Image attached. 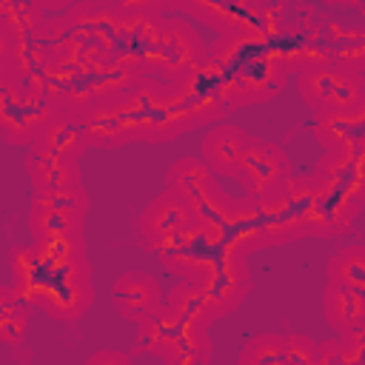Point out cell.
<instances>
[{
  "instance_id": "obj_18",
  "label": "cell",
  "mask_w": 365,
  "mask_h": 365,
  "mask_svg": "<svg viewBox=\"0 0 365 365\" xmlns=\"http://www.w3.org/2000/svg\"><path fill=\"white\" fill-rule=\"evenodd\" d=\"M322 311L328 325L339 334L348 336L351 331H356L359 325H365V297H359L354 288L328 279L325 291H322Z\"/></svg>"
},
{
  "instance_id": "obj_9",
  "label": "cell",
  "mask_w": 365,
  "mask_h": 365,
  "mask_svg": "<svg viewBox=\"0 0 365 365\" xmlns=\"http://www.w3.org/2000/svg\"><path fill=\"white\" fill-rule=\"evenodd\" d=\"M111 305H114V311L123 319L140 325L143 319L154 317L165 305V299H163L160 282L151 274H145V271H125L111 285Z\"/></svg>"
},
{
  "instance_id": "obj_7",
  "label": "cell",
  "mask_w": 365,
  "mask_h": 365,
  "mask_svg": "<svg viewBox=\"0 0 365 365\" xmlns=\"http://www.w3.org/2000/svg\"><path fill=\"white\" fill-rule=\"evenodd\" d=\"M285 180H291V160L288 154L265 140H254L240 163V174L237 182H242L248 197H265L274 188H279Z\"/></svg>"
},
{
  "instance_id": "obj_1",
  "label": "cell",
  "mask_w": 365,
  "mask_h": 365,
  "mask_svg": "<svg viewBox=\"0 0 365 365\" xmlns=\"http://www.w3.org/2000/svg\"><path fill=\"white\" fill-rule=\"evenodd\" d=\"M94 302V285H91V265L86 254H74L68 259L51 262L37 308H43L48 317L60 322L80 319Z\"/></svg>"
},
{
  "instance_id": "obj_23",
  "label": "cell",
  "mask_w": 365,
  "mask_h": 365,
  "mask_svg": "<svg viewBox=\"0 0 365 365\" xmlns=\"http://www.w3.org/2000/svg\"><path fill=\"white\" fill-rule=\"evenodd\" d=\"M328 279H336L365 297V245H345L328 259Z\"/></svg>"
},
{
  "instance_id": "obj_19",
  "label": "cell",
  "mask_w": 365,
  "mask_h": 365,
  "mask_svg": "<svg viewBox=\"0 0 365 365\" xmlns=\"http://www.w3.org/2000/svg\"><path fill=\"white\" fill-rule=\"evenodd\" d=\"M345 74H348V66H328V63H311L299 71V77H297L299 97L305 100V106L311 111H317V117L328 108V103L336 94Z\"/></svg>"
},
{
  "instance_id": "obj_10",
  "label": "cell",
  "mask_w": 365,
  "mask_h": 365,
  "mask_svg": "<svg viewBox=\"0 0 365 365\" xmlns=\"http://www.w3.org/2000/svg\"><path fill=\"white\" fill-rule=\"evenodd\" d=\"M314 177L345 194L348 200L365 205V148H331L325 151V157L317 163Z\"/></svg>"
},
{
  "instance_id": "obj_6",
  "label": "cell",
  "mask_w": 365,
  "mask_h": 365,
  "mask_svg": "<svg viewBox=\"0 0 365 365\" xmlns=\"http://www.w3.org/2000/svg\"><path fill=\"white\" fill-rule=\"evenodd\" d=\"M200 285L208 291L211 302L217 305L220 317L234 311L245 294L251 291V274H248V254H242L240 248H234L231 242L220 251L217 262L211 265V271L200 279Z\"/></svg>"
},
{
  "instance_id": "obj_24",
  "label": "cell",
  "mask_w": 365,
  "mask_h": 365,
  "mask_svg": "<svg viewBox=\"0 0 365 365\" xmlns=\"http://www.w3.org/2000/svg\"><path fill=\"white\" fill-rule=\"evenodd\" d=\"M240 365H285V334H257L240 351Z\"/></svg>"
},
{
  "instance_id": "obj_5",
  "label": "cell",
  "mask_w": 365,
  "mask_h": 365,
  "mask_svg": "<svg viewBox=\"0 0 365 365\" xmlns=\"http://www.w3.org/2000/svg\"><path fill=\"white\" fill-rule=\"evenodd\" d=\"M194 211H191V205L180 197V194H174V191H163V194H157L145 208H143V214H140V220H137V228H140V237H143V242L151 248V251H163V248H168L182 231H188L191 225H194Z\"/></svg>"
},
{
  "instance_id": "obj_2",
  "label": "cell",
  "mask_w": 365,
  "mask_h": 365,
  "mask_svg": "<svg viewBox=\"0 0 365 365\" xmlns=\"http://www.w3.org/2000/svg\"><path fill=\"white\" fill-rule=\"evenodd\" d=\"M165 188L180 194L200 222H222L231 194L214 180V171L200 157H182L165 171Z\"/></svg>"
},
{
  "instance_id": "obj_22",
  "label": "cell",
  "mask_w": 365,
  "mask_h": 365,
  "mask_svg": "<svg viewBox=\"0 0 365 365\" xmlns=\"http://www.w3.org/2000/svg\"><path fill=\"white\" fill-rule=\"evenodd\" d=\"M31 308L34 305L26 302V299H20L11 285H3L0 288V336H3V342L20 345L26 339Z\"/></svg>"
},
{
  "instance_id": "obj_27",
  "label": "cell",
  "mask_w": 365,
  "mask_h": 365,
  "mask_svg": "<svg viewBox=\"0 0 365 365\" xmlns=\"http://www.w3.org/2000/svg\"><path fill=\"white\" fill-rule=\"evenodd\" d=\"M86 365H134V362H131V354L106 348V351H97V354H91V356L86 359Z\"/></svg>"
},
{
  "instance_id": "obj_17",
  "label": "cell",
  "mask_w": 365,
  "mask_h": 365,
  "mask_svg": "<svg viewBox=\"0 0 365 365\" xmlns=\"http://www.w3.org/2000/svg\"><path fill=\"white\" fill-rule=\"evenodd\" d=\"M160 356L165 365H208L214 356L211 334L205 325L185 322L180 325L160 348Z\"/></svg>"
},
{
  "instance_id": "obj_4",
  "label": "cell",
  "mask_w": 365,
  "mask_h": 365,
  "mask_svg": "<svg viewBox=\"0 0 365 365\" xmlns=\"http://www.w3.org/2000/svg\"><path fill=\"white\" fill-rule=\"evenodd\" d=\"M177 86L182 91V100H185L191 117H194V125L220 120L225 114V108L231 106L225 66L217 63L214 57H205V63H200Z\"/></svg>"
},
{
  "instance_id": "obj_14",
  "label": "cell",
  "mask_w": 365,
  "mask_h": 365,
  "mask_svg": "<svg viewBox=\"0 0 365 365\" xmlns=\"http://www.w3.org/2000/svg\"><path fill=\"white\" fill-rule=\"evenodd\" d=\"M86 214L60 208L48 202L43 194L31 197L29 205V231L34 242H57V240H83Z\"/></svg>"
},
{
  "instance_id": "obj_20",
  "label": "cell",
  "mask_w": 365,
  "mask_h": 365,
  "mask_svg": "<svg viewBox=\"0 0 365 365\" xmlns=\"http://www.w3.org/2000/svg\"><path fill=\"white\" fill-rule=\"evenodd\" d=\"M11 288L20 299L37 305L40 299V291H43V282H46V274H48V262L40 257L37 245H26V248H14L11 251Z\"/></svg>"
},
{
  "instance_id": "obj_3",
  "label": "cell",
  "mask_w": 365,
  "mask_h": 365,
  "mask_svg": "<svg viewBox=\"0 0 365 365\" xmlns=\"http://www.w3.org/2000/svg\"><path fill=\"white\" fill-rule=\"evenodd\" d=\"M0 100V128L6 143L11 145H34V140L57 111L43 88H29L26 83H3Z\"/></svg>"
},
{
  "instance_id": "obj_13",
  "label": "cell",
  "mask_w": 365,
  "mask_h": 365,
  "mask_svg": "<svg viewBox=\"0 0 365 365\" xmlns=\"http://www.w3.org/2000/svg\"><path fill=\"white\" fill-rule=\"evenodd\" d=\"M285 86V68L274 57H254L245 68L228 77L231 103H262L279 94Z\"/></svg>"
},
{
  "instance_id": "obj_16",
  "label": "cell",
  "mask_w": 365,
  "mask_h": 365,
  "mask_svg": "<svg viewBox=\"0 0 365 365\" xmlns=\"http://www.w3.org/2000/svg\"><path fill=\"white\" fill-rule=\"evenodd\" d=\"M26 174L34 185V194H51L83 185V168L77 160H63L37 148H31L26 157Z\"/></svg>"
},
{
  "instance_id": "obj_12",
  "label": "cell",
  "mask_w": 365,
  "mask_h": 365,
  "mask_svg": "<svg viewBox=\"0 0 365 365\" xmlns=\"http://www.w3.org/2000/svg\"><path fill=\"white\" fill-rule=\"evenodd\" d=\"M254 143V137L240 128V125H231V123H220L214 125L202 143H200V160L214 171V174H222V177H231L237 180L240 174V163H242V154L245 148Z\"/></svg>"
},
{
  "instance_id": "obj_8",
  "label": "cell",
  "mask_w": 365,
  "mask_h": 365,
  "mask_svg": "<svg viewBox=\"0 0 365 365\" xmlns=\"http://www.w3.org/2000/svg\"><path fill=\"white\" fill-rule=\"evenodd\" d=\"M157 60L163 63L165 74L171 77H188L200 63H205V46L197 37V31L182 20H165L157 29L154 40Z\"/></svg>"
},
{
  "instance_id": "obj_15",
  "label": "cell",
  "mask_w": 365,
  "mask_h": 365,
  "mask_svg": "<svg viewBox=\"0 0 365 365\" xmlns=\"http://www.w3.org/2000/svg\"><path fill=\"white\" fill-rule=\"evenodd\" d=\"M222 231H225V240L240 248L242 254H254L268 242V231H265V220H262V211H259V200L257 197H240V200H231L225 217H222Z\"/></svg>"
},
{
  "instance_id": "obj_21",
  "label": "cell",
  "mask_w": 365,
  "mask_h": 365,
  "mask_svg": "<svg viewBox=\"0 0 365 365\" xmlns=\"http://www.w3.org/2000/svg\"><path fill=\"white\" fill-rule=\"evenodd\" d=\"M165 302L171 308H177L188 322H197V325H211L214 319H220V311L217 305L211 302L208 291L200 285V282H191V279H182L180 285H174L165 297Z\"/></svg>"
},
{
  "instance_id": "obj_26",
  "label": "cell",
  "mask_w": 365,
  "mask_h": 365,
  "mask_svg": "<svg viewBox=\"0 0 365 365\" xmlns=\"http://www.w3.org/2000/svg\"><path fill=\"white\" fill-rule=\"evenodd\" d=\"M317 365H365L362 356L339 336V339H328L319 345V362Z\"/></svg>"
},
{
  "instance_id": "obj_11",
  "label": "cell",
  "mask_w": 365,
  "mask_h": 365,
  "mask_svg": "<svg viewBox=\"0 0 365 365\" xmlns=\"http://www.w3.org/2000/svg\"><path fill=\"white\" fill-rule=\"evenodd\" d=\"M88 145H91V137L86 128V117L68 108H57L31 148L63 157V160H80Z\"/></svg>"
},
{
  "instance_id": "obj_25",
  "label": "cell",
  "mask_w": 365,
  "mask_h": 365,
  "mask_svg": "<svg viewBox=\"0 0 365 365\" xmlns=\"http://www.w3.org/2000/svg\"><path fill=\"white\" fill-rule=\"evenodd\" d=\"M319 342L308 334H285V365H317Z\"/></svg>"
}]
</instances>
